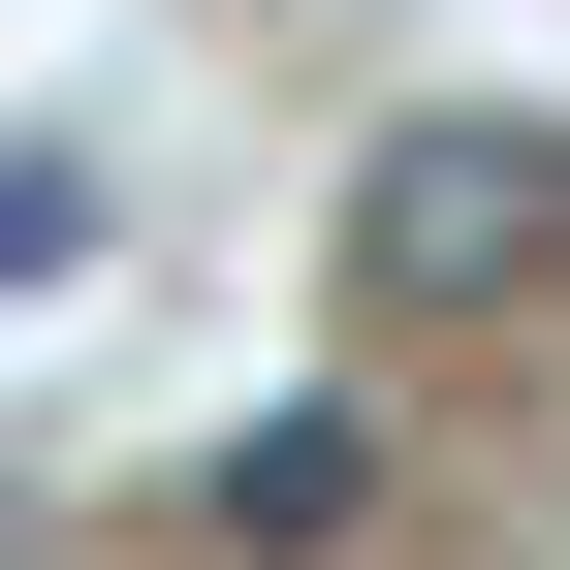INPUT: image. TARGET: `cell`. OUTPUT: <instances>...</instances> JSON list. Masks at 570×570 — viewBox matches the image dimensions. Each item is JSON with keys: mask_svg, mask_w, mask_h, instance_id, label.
<instances>
[{"mask_svg": "<svg viewBox=\"0 0 570 570\" xmlns=\"http://www.w3.org/2000/svg\"><path fill=\"white\" fill-rule=\"evenodd\" d=\"M348 475H381L348 412H254V444H223V539H254V570H285V539H348Z\"/></svg>", "mask_w": 570, "mask_h": 570, "instance_id": "obj_2", "label": "cell"}, {"mask_svg": "<svg viewBox=\"0 0 570 570\" xmlns=\"http://www.w3.org/2000/svg\"><path fill=\"white\" fill-rule=\"evenodd\" d=\"M348 285H381V317H508V285H570V127H508V96L381 127V159H348Z\"/></svg>", "mask_w": 570, "mask_h": 570, "instance_id": "obj_1", "label": "cell"}, {"mask_svg": "<svg viewBox=\"0 0 570 570\" xmlns=\"http://www.w3.org/2000/svg\"><path fill=\"white\" fill-rule=\"evenodd\" d=\"M0 285H96V159H63V127L0 159Z\"/></svg>", "mask_w": 570, "mask_h": 570, "instance_id": "obj_3", "label": "cell"}]
</instances>
